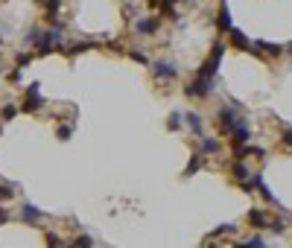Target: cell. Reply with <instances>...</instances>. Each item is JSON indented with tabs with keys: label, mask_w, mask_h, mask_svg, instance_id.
Here are the masks:
<instances>
[{
	"label": "cell",
	"mask_w": 292,
	"mask_h": 248,
	"mask_svg": "<svg viewBox=\"0 0 292 248\" xmlns=\"http://www.w3.org/2000/svg\"><path fill=\"white\" fill-rule=\"evenodd\" d=\"M222 56H225V41H216L214 44V50H211V56L205 58V64L199 67V76H216V70H219V61H222Z\"/></svg>",
	"instance_id": "cell-1"
},
{
	"label": "cell",
	"mask_w": 292,
	"mask_h": 248,
	"mask_svg": "<svg viewBox=\"0 0 292 248\" xmlns=\"http://www.w3.org/2000/svg\"><path fill=\"white\" fill-rule=\"evenodd\" d=\"M214 94V79L211 76H196L193 82H187L184 88V96H193V99H205Z\"/></svg>",
	"instance_id": "cell-2"
},
{
	"label": "cell",
	"mask_w": 292,
	"mask_h": 248,
	"mask_svg": "<svg viewBox=\"0 0 292 248\" xmlns=\"http://www.w3.org/2000/svg\"><path fill=\"white\" fill-rule=\"evenodd\" d=\"M249 137H252V129H249V123H246V117L237 114V123H234V129H231V146H234V152H237L240 146H246Z\"/></svg>",
	"instance_id": "cell-3"
},
{
	"label": "cell",
	"mask_w": 292,
	"mask_h": 248,
	"mask_svg": "<svg viewBox=\"0 0 292 248\" xmlns=\"http://www.w3.org/2000/svg\"><path fill=\"white\" fill-rule=\"evenodd\" d=\"M38 91H41V85H38V82H32V85L26 88V96H23V105H20V111H23V114H32V111H38V108L44 105V96H41Z\"/></svg>",
	"instance_id": "cell-4"
},
{
	"label": "cell",
	"mask_w": 292,
	"mask_h": 248,
	"mask_svg": "<svg viewBox=\"0 0 292 248\" xmlns=\"http://www.w3.org/2000/svg\"><path fill=\"white\" fill-rule=\"evenodd\" d=\"M161 29V18H137L135 20V32L137 35H155Z\"/></svg>",
	"instance_id": "cell-5"
},
{
	"label": "cell",
	"mask_w": 292,
	"mask_h": 248,
	"mask_svg": "<svg viewBox=\"0 0 292 248\" xmlns=\"http://www.w3.org/2000/svg\"><path fill=\"white\" fill-rule=\"evenodd\" d=\"M237 105H228V108H222L216 117H219V129H222V134H228L231 137V129H234V123H237V111H234Z\"/></svg>",
	"instance_id": "cell-6"
},
{
	"label": "cell",
	"mask_w": 292,
	"mask_h": 248,
	"mask_svg": "<svg viewBox=\"0 0 292 248\" xmlns=\"http://www.w3.org/2000/svg\"><path fill=\"white\" fill-rule=\"evenodd\" d=\"M152 76H155V79H175V76H178V70H175V64H173V61H164V58H161V61H155V64H152Z\"/></svg>",
	"instance_id": "cell-7"
},
{
	"label": "cell",
	"mask_w": 292,
	"mask_h": 248,
	"mask_svg": "<svg viewBox=\"0 0 292 248\" xmlns=\"http://www.w3.org/2000/svg\"><path fill=\"white\" fill-rule=\"evenodd\" d=\"M216 26H219L222 32L234 29V20H231V12H228V3H225V0L219 3V15H216Z\"/></svg>",
	"instance_id": "cell-8"
},
{
	"label": "cell",
	"mask_w": 292,
	"mask_h": 248,
	"mask_svg": "<svg viewBox=\"0 0 292 248\" xmlns=\"http://www.w3.org/2000/svg\"><path fill=\"white\" fill-rule=\"evenodd\" d=\"M228 44H231L234 50H252V41H249L240 29H228Z\"/></svg>",
	"instance_id": "cell-9"
},
{
	"label": "cell",
	"mask_w": 292,
	"mask_h": 248,
	"mask_svg": "<svg viewBox=\"0 0 292 248\" xmlns=\"http://www.w3.org/2000/svg\"><path fill=\"white\" fill-rule=\"evenodd\" d=\"M202 167H205V152L199 149V152H193V158H190V164L184 167V172H181V175H184V178H190V175H193V172H199Z\"/></svg>",
	"instance_id": "cell-10"
},
{
	"label": "cell",
	"mask_w": 292,
	"mask_h": 248,
	"mask_svg": "<svg viewBox=\"0 0 292 248\" xmlns=\"http://www.w3.org/2000/svg\"><path fill=\"white\" fill-rule=\"evenodd\" d=\"M91 47H97V41H73V44L61 47V53H64V56H79V53H85V50H91Z\"/></svg>",
	"instance_id": "cell-11"
},
{
	"label": "cell",
	"mask_w": 292,
	"mask_h": 248,
	"mask_svg": "<svg viewBox=\"0 0 292 248\" xmlns=\"http://www.w3.org/2000/svg\"><path fill=\"white\" fill-rule=\"evenodd\" d=\"M20 219H23L26 225H38V222H41V210H38L35 205H23V208H20Z\"/></svg>",
	"instance_id": "cell-12"
},
{
	"label": "cell",
	"mask_w": 292,
	"mask_h": 248,
	"mask_svg": "<svg viewBox=\"0 0 292 248\" xmlns=\"http://www.w3.org/2000/svg\"><path fill=\"white\" fill-rule=\"evenodd\" d=\"M249 225H254V228H269V216H266V210H260V208L249 210Z\"/></svg>",
	"instance_id": "cell-13"
},
{
	"label": "cell",
	"mask_w": 292,
	"mask_h": 248,
	"mask_svg": "<svg viewBox=\"0 0 292 248\" xmlns=\"http://www.w3.org/2000/svg\"><path fill=\"white\" fill-rule=\"evenodd\" d=\"M225 234H237V225H234V222H225V225H219L216 231H211V237L205 240V246H208V243H216V240H219V237H225Z\"/></svg>",
	"instance_id": "cell-14"
},
{
	"label": "cell",
	"mask_w": 292,
	"mask_h": 248,
	"mask_svg": "<svg viewBox=\"0 0 292 248\" xmlns=\"http://www.w3.org/2000/svg\"><path fill=\"white\" fill-rule=\"evenodd\" d=\"M237 158H257V161H260V158H266V152H263L260 146H249V143H246V146L237 149Z\"/></svg>",
	"instance_id": "cell-15"
},
{
	"label": "cell",
	"mask_w": 292,
	"mask_h": 248,
	"mask_svg": "<svg viewBox=\"0 0 292 248\" xmlns=\"http://www.w3.org/2000/svg\"><path fill=\"white\" fill-rule=\"evenodd\" d=\"M184 123L190 126V132H193V134H202V114L187 111V114H184Z\"/></svg>",
	"instance_id": "cell-16"
},
{
	"label": "cell",
	"mask_w": 292,
	"mask_h": 248,
	"mask_svg": "<svg viewBox=\"0 0 292 248\" xmlns=\"http://www.w3.org/2000/svg\"><path fill=\"white\" fill-rule=\"evenodd\" d=\"M199 149H202L205 155H216V152L222 149V143H219L216 137H202V143H199Z\"/></svg>",
	"instance_id": "cell-17"
},
{
	"label": "cell",
	"mask_w": 292,
	"mask_h": 248,
	"mask_svg": "<svg viewBox=\"0 0 292 248\" xmlns=\"http://www.w3.org/2000/svg\"><path fill=\"white\" fill-rule=\"evenodd\" d=\"M231 172H234V178H237V181H246V178H249V167L243 164V158H237V161L231 164Z\"/></svg>",
	"instance_id": "cell-18"
},
{
	"label": "cell",
	"mask_w": 292,
	"mask_h": 248,
	"mask_svg": "<svg viewBox=\"0 0 292 248\" xmlns=\"http://www.w3.org/2000/svg\"><path fill=\"white\" fill-rule=\"evenodd\" d=\"M44 12L50 15V20H58V9H61V0H41Z\"/></svg>",
	"instance_id": "cell-19"
},
{
	"label": "cell",
	"mask_w": 292,
	"mask_h": 248,
	"mask_svg": "<svg viewBox=\"0 0 292 248\" xmlns=\"http://www.w3.org/2000/svg\"><path fill=\"white\" fill-rule=\"evenodd\" d=\"M181 123H184V114L173 111V114H170V120H167V129H170V132H178V129H181Z\"/></svg>",
	"instance_id": "cell-20"
},
{
	"label": "cell",
	"mask_w": 292,
	"mask_h": 248,
	"mask_svg": "<svg viewBox=\"0 0 292 248\" xmlns=\"http://www.w3.org/2000/svg\"><path fill=\"white\" fill-rule=\"evenodd\" d=\"M18 111H20L18 105H3V108H0V120H15Z\"/></svg>",
	"instance_id": "cell-21"
},
{
	"label": "cell",
	"mask_w": 292,
	"mask_h": 248,
	"mask_svg": "<svg viewBox=\"0 0 292 248\" xmlns=\"http://www.w3.org/2000/svg\"><path fill=\"white\" fill-rule=\"evenodd\" d=\"M129 58H132V61H137V64H149V58H146V53H143V50H129Z\"/></svg>",
	"instance_id": "cell-22"
},
{
	"label": "cell",
	"mask_w": 292,
	"mask_h": 248,
	"mask_svg": "<svg viewBox=\"0 0 292 248\" xmlns=\"http://www.w3.org/2000/svg\"><path fill=\"white\" fill-rule=\"evenodd\" d=\"M56 137H58V140H70V137H73V126H58V129H56Z\"/></svg>",
	"instance_id": "cell-23"
},
{
	"label": "cell",
	"mask_w": 292,
	"mask_h": 248,
	"mask_svg": "<svg viewBox=\"0 0 292 248\" xmlns=\"http://www.w3.org/2000/svg\"><path fill=\"white\" fill-rule=\"evenodd\" d=\"M15 196V184H0V202H9Z\"/></svg>",
	"instance_id": "cell-24"
},
{
	"label": "cell",
	"mask_w": 292,
	"mask_h": 248,
	"mask_svg": "<svg viewBox=\"0 0 292 248\" xmlns=\"http://www.w3.org/2000/svg\"><path fill=\"white\" fill-rule=\"evenodd\" d=\"M44 243H47V246H53V248L64 246V243L58 240V234H56V231H47V234H44Z\"/></svg>",
	"instance_id": "cell-25"
},
{
	"label": "cell",
	"mask_w": 292,
	"mask_h": 248,
	"mask_svg": "<svg viewBox=\"0 0 292 248\" xmlns=\"http://www.w3.org/2000/svg\"><path fill=\"white\" fill-rule=\"evenodd\" d=\"M38 38H41V29H38V26H32V29L23 35V41H26V44H38Z\"/></svg>",
	"instance_id": "cell-26"
},
{
	"label": "cell",
	"mask_w": 292,
	"mask_h": 248,
	"mask_svg": "<svg viewBox=\"0 0 292 248\" xmlns=\"http://www.w3.org/2000/svg\"><path fill=\"white\" fill-rule=\"evenodd\" d=\"M29 61H32V56H29V53H18V56H15V67H26Z\"/></svg>",
	"instance_id": "cell-27"
},
{
	"label": "cell",
	"mask_w": 292,
	"mask_h": 248,
	"mask_svg": "<svg viewBox=\"0 0 292 248\" xmlns=\"http://www.w3.org/2000/svg\"><path fill=\"white\" fill-rule=\"evenodd\" d=\"M70 246H76V248H91V246H94V240H91V237H76Z\"/></svg>",
	"instance_id": "cell-28"
},
{
	"label": "cell",
	"mask_w": 292,
	"mask_h": 248,
	"mask_svg": "<svg viewBox=\"0 0 292 248\" xmlns=\"http://www.w3.org/2000/svg\"><path fill=\"white\" fill-rule=\"evenodd\" d=\"M243 246H249V248H260V246H266V240H263V237H252V240H246Z\"/></svg>",
	"instance_id": "cell-29"
},
{
	"label": "cell",
	"mask_w": 292,
	"mask_h": 248,
	"mask_svg": "<svg viewBox=\"0 0 292 248\" xmlns=\"http://www.w3.org/2000/svg\"><path fill=\"white\" fill-rule=\"evenodd\" d=\"M269 231H272V234H284V231H287V225L275 219V222H269Z\"/></svg>",
	"instance_id": "cell-30"
},
{
	"label": "cell",
	"mask_w": 292,
	"mask_h": 248,
	"mask_svg": "<svg viewBox=\"0 0 292 248\" xmlns=\"http://www.w3.org/2000/svg\"><path fill=\"white\" fill-rule=\"evenodd\" d=\"M281 143H284L287 149H292V129H287V132L281 134Z\"/></svg>",
	"instance_id": "cell-31"
},
{
	"label": "cell",
	"mask_w": 292,
	"mask_h": 248,
	"mask_svg": "<svg viewBox=\"0 0 292 248\" xmlns=\"http://www.w3.org/2000/svg\"><path fill=\"white\" fill-rule=\"evenodd\" d=\"M9 82H15V85H18V82H20V67H15V70H12V73H9Z\"/></svg>",
	"instance_id": "cell-32"
},
{
	"label": "cell",
	"mask_w": 292,
	"mask_h": 248,
	"mask_svg": "<svg viewBox=\"0 0 292 248\" xmlns=\"http://www.w3.org/2000/svg\"><path fill=\"white\" fill-rule=\"evenodd\" d=\"M9 222V210L6 208H0V225H6Z\"/></svg>",
	"instance_id": "cell-33"
},
{
	"label": "cell",
	"mask_w": 292,
	"mask_h": 248,
	"mask_svg": "<svg viewBox=\"0 0 292 248\" xmlns=\"http://www.w3.org/2000/svg\"><path fill=\"white\" fill-rule=\"evenodd\" d=\"M287 53H290V56H292V44H290V50H287Z\"/></svg>",
	"instance_id": "cell-34"
},
{
	"label": "cell",
	"mask_w": 292,
	"mask_h": 248,
	"mask_svg": "<svg viewBox=\"0 0 292 248\" xmlns=\"http://www.w3.org/2000/svg\"><path fill=\"white\" fill-rule=\"evenodd\" d=\"M0 41H3V38H0Z\"/></svg>",
	"instance_id": "cell-35"
}]
</instances>
